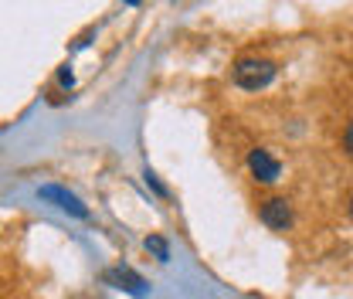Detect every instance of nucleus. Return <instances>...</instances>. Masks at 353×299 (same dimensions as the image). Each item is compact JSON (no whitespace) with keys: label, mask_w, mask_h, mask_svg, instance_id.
<instances>
[{"label":"nucleus","mask_w":353,"mask_h":299,"mask_svg":"<svg viewBox=\"0 0 353 299\" xmlns=\"http://www.w3.org/2000/svg\"><path fill=\"white\" fill-rule=\"evenodd\" d=\"M231 75H234V86L259 92V88H265L275 79V61H268V58H241L231 68Z\"/></svg>","instance_id":"nucleus-1"},{"label":"nucleus","mask_w":353,"mask_h":299,"mask_svg":"<svg viewBox=\"0 0 353 299\" xmlns=\"http://www.w3.org/2000/svg\"><path fill=\"white\" fill-rule=\"evenodd\" d=\"M259 218H262V224H268L272 231H285V228L292 224V208H289L285 197H268L262 204V211H259Z\"/></svg>","instance_id":"nucleus-2"},{"label":"nucleus","mask_w":353,"mask_h":299,"mask_svg":"<svg viewBox=\"0 0 353 299\" xmlns=\"http://www.w3.org/2000/svg\"><path fill=\"white\" fill-rule=\"evenodd\" d=\"M105 282H109V286H116V289H123V293H130V296H146V279H143V276H136V272L126 269V265L109 269V272H105Z\"/></svg>","instance_id":"nucleus-3"},{"label":"nucleus","mask_w":353,"mask_h":299,"mask_svg":"<svg viewBox=\"0 0 353 299\" xmlns=\"http://www.w3.org/2000/svg\"><path fill=\"white\" fill-rule=\"evenodd\" d=\"M248 171L255 173V180H262V184H275L279 173H282V164L268 150H252L248 153Z\"/></svg>","instance_id":"nucleus-4"},{"label":"nucleus","mask_w":353,"mask_h":299,"mask_svg":"<svg viewBox=\"0 0 353 299\" xmlns=\"http://www.w3.org/2000/svg\"><path fill=\"white\" fill-rule=\"evenodd\" d=\"M38 194H41L44 201H58V208H61V211L75 214V218H88V208L82 204V201H79V197H75V194H68L65 187H54V184H48V187H41Z\"/></svg>","instance_id":"nucleus-5"},{"label":"nucleus","mask_w":353,"mask_h":299,"mask_svg":"<svg viewBox=\"0 0 353 299\" xmlns=\"http://www.w3.org/2000/svg\"><path fill=\"white\" fill-rule=\"evenodd\" d=\"M146 252H153L160 262H167V258H170V249H167V242H163L160 235H150V238H146Z\"/></svg>","instance_id":"nucleus-6"},{"label":"nucleus","mask_w":353,"mask_h":299,"mask_svg":"<svg viewBox=\"0 0 353 299\" xmlns=\"http://www.w3.org/2000/svg\"><path fill=\"white\" fill-rule=\"evenodd\" d=\"M146 184H150V187H153L157 194H163V184L157 180V173H153V171H146Z\"/></svg>","instance_id":"nucleus-7"},{"label":"nucleus","mask_w":353,"mask_h":299,"mask_svg":"<svg viewBox=\"0 0 353 299\" xmlns=\"http://www.w3.org/2000/svg\"><path fill=\"white\" fill-rule=\"evenodd\" d=\"M343 146H347V153L353 157V123L347 126V133H343Z\"/></svg>","instance_id":"nucleus-8"},{"label":"nucleus","mask_w":353,"mask_h":299,"mask_svg":"<svg viewBox=\"0 0 353 299\" xmlns=\"http://www.w3.org/2000/svg\"><path fill=\"white\" fill-rule=\"evenodd\" d=\"M61 86L72 88V72H68V68H61Z\"/></svg>","instance_id":"nucleus-9"},{"label":"nucleus","mask_w":353,"mask_h":299,"mask_svg":"<svg viewBox=\"0 0 353 299\" xmlns=\"http://www.w3.org/2000/svg\"><path fill=\"white\" fill-rule=\"evenodd\" d=\"M350 218H353V201H350Z\"/></svg>","instance_id":"nucleus-10"},{"label":"nucleus","mask_w":353,"mask_h":299,"mask_svg":"<svg viewBox=\"0 0 353 299\" xmlns=\"http://www.w3.org/2000/svg\"><path fill=\"white\" fill-rule=\"evenodd\" d=\"M130 3H136V0H130Z\"/></svg>","instance_id":"nucleus-11"}]
</instances>
